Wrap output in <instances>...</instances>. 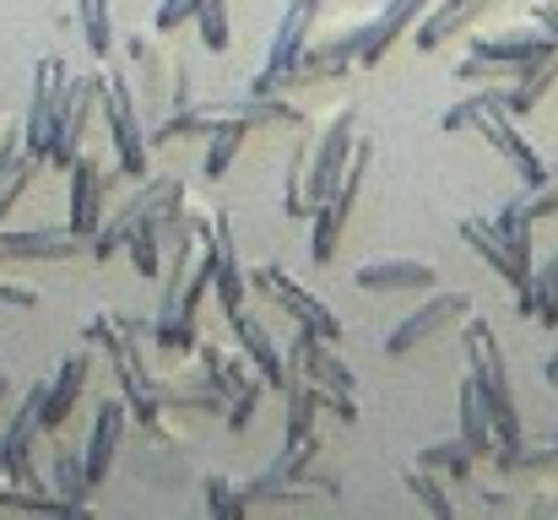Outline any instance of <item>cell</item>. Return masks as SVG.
<instances>
[{
    "instance_id": "6da1fadb",
    "label": "cell",
    "mask_w": 558,
    "mask_h": 520,
    "mask_svg": "<svg viewBox=\"0 0 558 520\" xmlns=\"http://www.w3.org/2000/svg\"><path fill=\"white\" fill-rule=\"evenodd\" d=\"M466 374L494 418V445H521L526 428H521V412H515V396H510V368H505V352L494 342V326L483 315H466Z\"/></svg>"
},
{
    "instance_id": "7a4b0ae2",
    "label": "cell",
    "mask_w": 558,
    "mask_h": 520,
    "mask_svg": "<svg viewBox=\"0 0 558 520\" xmlns=\"http://www.w3.org/2000/svg\"><path fill=\"white\" fill-rule=\"evenodd\" d=\"M98 114L109 125V142H114V169L125 173L131 184L153 173V142H147V125H142V109H136V93L125 82V71H109L104 87H98Z\"/></svg>"
},
{
    "instance_id": "3957f363",
    "label": "cell",
    "mask_w": 558,
    "mask_h": 520,
    "mask_svg": "<svg viewBox=\"0 0 558 520\" xmlns=\"http://www.w3.org/2000/svg\"><path fill=\"white\" fill-rule=\"evenodd\" d=\"M374 164V142L359 136V147H353V158H348V169L337 179V190L320 201V206H310V255H315V266H331L337 261V244H342V228H348V217H353V206H359V195H364V173Z\"/></svg>"
},
{
    "instance_id": "277c9868",
    "label": "cell",
    "mask_w": 558,
    "mask_h": 520,
    "mask_svg": "<svg viewBox=\"0 0 558 520\" xmlns=\"http://www.w3.org/2000/svg\"><path fill=\"white\" fill-rule=\"evenodd\" d=\"M353 147H359V104H337L331 114H326V125L310 136V169H304V206H320L331 190H337V179L348 169V158H353Z\"/></svg>"
},
{
    "instance_id": "5b68a950",
    "label": "cell",
    "mask_w": 558,
    "mask_h": 520,
    "mask_svg": "<svg viewBox=\"0 0 558 520\" xmlns=\"http://www.w3.org/2000/svg\"><path fill=\"white\" fill-rule=\"evenodd\" d=\"M315 22H320V0H288V11H282V22H277V33H271V49H266V65L244 82L250 93H260V98H271V93H288V76H293V65H299V55L310 49V38H315Z\"/></svg>"
},
{
    "instance_id": "8992f818",
    "label": "cell",
    "mask_w": 558,
    "mask_h": 520,
    "mask_svg": "<svg viewBox=\"0 0 558 520\" xmlns=\"http://www.w3.org/2000/svg\"><path fill=\"white\" fill-rule=\"evenodd\" d=\"M244 282H250V293H260V299L282 304V315H288L293 326H304V331H315V337H326V342H342V321H337V310H326V304H320L304 282H293L277 261L250 266V271H244Z\"/></svg>"
},
{
    "instance_id": "52a82bcc",
    "label": "cell",
    "mask_w": 558,
    "mask_h": 520,
    "mask_svg": "<svg viewBox=\"0 0 558 520\" xmlns=\"http://www.w3.org/2000/svg\"><path fill=\"white\" fill-rule=\"evenodd\" d=\"M98 87H104V76H65L60 104H54V125H49V153H44V164H54V169H71V164H76L82 136H87V125H93V114H98Z\"/></svg>"
},
{
    "instance_id": "ba28073f",
    "label": "cell",
    "mask_w": 558,
    "mask_h": 520,
    "mask_svg": "<svg viewBox=\"0 0 558 520\" xmlns=\"http://www.w3.org/2000/svg\"><path fill=\"white\" fill-rule=\"evenodd\" d=\"M174 195H185V179L180 173H147V179H136V190L114 211H104V228L93 233V255L98 261H114L125 250V233L136 228V217L153 211V206H163V201H174Z\"/></svg>"
},
{
    "instance_id": "9c48e42d",
    "label": "cell",
    "mask_w": 558,
    "mask_h": 520,
    "mask_svg": "<svg viewBox=\"0 0 558 520\" xmlns=\"http://www.w3.org/2000/svg\"><path fill=\"white\" fill-rule=\"evenodd\" d=\"M109 358H114V379H120V396H125V407H131V423H142L147 434H158V423H163L158 374L147 368L142 337H136V331H120V342L109 347Z\"/></svg>"
},
{
    "instance_id": "30bf717a",
    "label": "cell",
    "mask_w": 558,
    "mask_h": 520,
    "mask_svg": "<svg viewBox=\"0 0 558 520\" xmlns=\"http://www.w3.org/2000/svg\"><path fill=\"white\" fill-rule=\"evenodd\" d=\"M195 352H201V368H211V374L228 385V412H222V418H228V428H244V423L255 418V407H260V396H266L271 385L260 379V368H255L244 352H233V358H228L217 342H195Z\"/></svg>"
},
{
    "instance_id": "8fae6325",
    "label": "cell",
    "mask_w": 558,
    "mask_h": 520,
    "mask_svg": "<svg viewBox=\"0 0 558 520\" xmlns=\"http://www.w3.org/2000/svg\"><path fill=\"white\" fill-rule=\"evenodd\" d=\"M71 233L76 239H87L93 244V233L104 228V211H109V190L125 179L120 169H104L98 158H87V153H76V164H71Z\"/></svg>"
},
{
    "instance_id": "7c38bea8",
    "label": "cell",
    "mask_w": 558,
    "mask_h": 520,
    "mask_svg": "<svg viewBox=\"0 0 558 520\" xmlns=\"http://www.w3.org/2000/svg\"><path fill=\"white\" fill-rule=\"evenodd\" d=\"M466 315H472V299H466V293H434V288H428V299H423L407 321L390 326L385 352H390V358H407L412 347H423L428 337H439L445 326H456V321H466Z\"/></svg>"
},
{
    "instance_id": "4fadbf2b",
    "label": "cell",
    "mask_w": 558,
    "mask_h": 520,
    "mask_svg": "<svg viewBox=\"0 0 558 520\" xmlns=\"http://www.w3.org/2000/svg\"><path fill=\"white\" fill-rule=\"evenodd\" d=\"M65 60L60 55H44L33 65V98H27V120H22V153H33L44 164L49 153V125H54V104H60V87H65Z\"/></svg>"
},
{
    "instance_id": "5bb4252c",
    "label": "cell",
    "mask_w": 558,
    "mask_h": 520,
    "mask_svg": "<svg viewBox=\"0 0 558 520\" xmlns=\"http://www.w3.org/2000/svg\"><path fill=\"white\" fill-rule=\"evenodd\" d=\"M359 33H364V22H348V27H337L331 38H310V49L299 55L288 87H310V82H337V76H348V71L359 65Z\"/></svg>"
},
{
    "instance_id": "9a60e30c",
    "label": "cell",
    "mask_w": 558,
    "mask_h": 520,
    "mask_svg": "<svg viewBox=\"0 0 558 520\" xmlns=\"http://www.w3.org/2000/svg\"><path fill=\"white\" fill-rule=\"evenodd\" d=\"M461 244H466L494 277H505V282L515 288V310L532 321V271L515 266V255L505 250V239L494 233V222H488V217H461Z\"/></svg>"
},
{
    "instance_id": "2e32d148",
    "label": "cell",
    "mask_w": 558,
    "mask_h": 520,
    "mask_svg": "<svg viewBox=\"0 0 558 520\" xmlns=\"http://www.w3.org/2000/svg\"><path fill=\"white\" fill-rule=\"evenodd\" d=\"M206 125L211 120H244V125H304V114L293 109V104H282V93H271V98H260V93H222V98H195L190 104Z\"/></svg>"
},
{
    "instance_id": "e0dca14e",
    "label": "cell",
    "mask_w": 558,
    "mask_h": 520,
    "mask_svg": "<svg viewBox=\"0 0 558 520\" xmlns=\"http://www.w3.org/2000/svg\"><path fill=\"white\" fill-rule=\"evenodd\" d=\"M505 0H428V11L412 22V44H417V55H434L439 44H450V38H461L466 27H477L488 11H499Z\"/></svg>"
},
{
    "instance_id": "ac0fdd59",
    "label": "cell",
    "mask_w": 558,
    "mask_h": 520,
    "mask_svg": "<svg viewBox=\"0 0 558 520\" xmlns=\"http://www.w3.org/2000/svg\"><path fill=\"white\" fill-rule=\"evenodd\" d=\"M554 49H558V38L548 27H537V22L466 38V55H488V60H505V65H515V71H532V65H537L543 55H554Z\"/></svg>"
},
{
    "instance_id": "d6986e66",
    "label": "cell",
    "mask_w": 558,
    "mask_h": 520,
    "mask_svg": "<svg viewBox=\"0 0 558 520\" xmlns=\"http://www.w3.org/2000/svg\"><path fill=\"white\" fill-rule=\"evenodd\" d=\"M38 407H44V379L22 396V407H16L5 439H0V472H5L11 483H44V477L33 472V439L44 434V428H38Z\"/></svg>"
},
{
    "instance_id": "ffe728a7",
    "label": "cell",
    "mask_w": 558,
    "mask_h": 520,
    "mask_svg": "<svg viewBox=\"0 0 558 520\" xmlns=\"http://www.w3.org/2000/svg\"><path fill=\"white\" fill-rule=\"evenodd\" d=\"M87 374H93V347L82 342L76 352L60 358L54 379H44V407H38V428H44V434H54V428L71 418V407H76L82 390H87Z\"/></svg>"
},
{
    "instance_id": "44dd1931",
    "label": "cell",
    "mask_w": 558,
    "mask_h": 520,
    "mask_svg": "<svg viewBox=\"0 0 558 520\" xmlns=\"http://www.w3.org/2000/svg\"><path fill=\"white\" fill-rule=\"evenodd\" d=\"M125 428H131V407H125V396L98 401V418H93V434H87V450H82V467H87V483H93V488L109 477Z\"/></svg>"
},
{
    "instance_id": "7402d4cb",
    "label": "cell",
    "mask_w": 558,
    "mask_h": 520,
    "mask_svg": "<svg viewBox=\"0 0 558 520\" xmlns=\"http://www.w3.org/2000/svg\"><path fill=\"white\" fill-rule=\"evenodd\" d=\"M477 136H483V142L515 169V179H521L526 190H537V184L548 179V164H543V158L532 153V142L521 136L515 114H483V120H477Z\"/></svg>"
},
{
    "instance_id": "603a6c76",
    "label": "cell",
    "mask_w": 558,
    "mask_h": 520,
    "mask_svg": "<svg viewBox=\"0 0 558 520\" xmlns=\"http://www.w3.org/2000/svg\"><path fill=\"white\" fill-rule=\"evenodd\" d=\"M428 11V0H385L374 16H364V33H359V65H379L390 55V44L401 33H412V22Z\"/></svg>"
},
{
    "instance_id": "cb8c5ba5",
    "label": "cell",
    "mask_w": 558,
    "mask_h": 520,
    "mask_svg": "<svg viewBox=\"0 0 558 520\" xmlns=\"http://www.w3.org/2000/svg\"><path fill=\"white\" fill-rule=\"evenodd\" d=\"M228 326H233V342H239V352L260 368V379H266L271 390H282V385H288V363H282V342L266 331V321H255L250 310H239Z\"/></svg>"
},
{
    "instance_id": "d4e9b609",
    "label": "cell",
    "mask_w": 558,
    "mask_h": 520,
    "mask_svg": "<svg viewBox=\"0 0 558 520\" xmlns=\"http://www.w3.org/2000/svg\"><path fill=\"white\" fill-rule=\"evenodd\" d=\"M87 239H76L71 228H22V233H0V261H76Z\"/></svg>"
},
{
    "instance_id": "484cf974",
    "label": "cell",
    "mask_w": 558,
    "mask_h": 520,
    "mask_svg": "<svg viewBox=\"0 0 558 520\" xmlns=\"http://www.w3.org/2000/svg\"><path fill=\"white\" fill-rule=\"evenodd\" d=\"M353 282L364 293H428L434 288V266L428 261H364L353 271Z\"/></svg>"
},
{
    "instance_id": "4316f807",
    "label": "cell",
    "mask_w": 558,
    "mask_h": 520,
    "mask_svg": "<svg viewBox=\"0 0 558 520\" xmlns=\"http://www.w3.org/2000/svg\"><path fill=\"white\" fill-rule=\"evenodd\" d=\"M158 407L163 412H174V407H185V412H228V385L211 368H201L190 379H158Z\"/></svg>"
},
{
    "instance_id": "83f0119b",
    "label": "cell",
    "mask_w": 558,
    "mask_h": 520,
    "mask_svg": "<svg viewBox=\"0 0 558 520\" xmlns=\"http://www.w3.org/2000/svg\"><path fill=\"white\" fill-rule=\"evenodd\" d=\"M483 114H515V120H521V109H515V87H494V82H483V87H472L461 104H450L439 125H445L450 136H461V131H477Z\"/></svg>"
},
{
    "instance_id": "f1b7e54d",
    "label": "cell",
    "mask_w": 558,
    "mask_h": 520,
    "mask_svg": "<svg viewBox=\"0 0 558 520\" xmlns=\"http://www.w3.org/2000/svg\"><path fill=\"white\" fill-rule=\"evenodd\" d=\"M488 222H494V233L505 239V250L515 255V266H526V271H532V266H537V255H532V222H537V217L526 211V195H510Z\"/></svg>"
},
{
    "instance_id": "f546056e",
    "label": "cell",
    "mask_w": 558,
    "mask_h": 520,
    "mask_svg": "<svg viewBox=\"0 0 558 520\" xmlns=\"http://www.w3.org/2000/svg\"><path fill=\"white\" fill-rule=\"evenodd\" d=\"M282 396H288L282 439H310V434H315V418H320V385H315L310 374H288Z\"/></svg>"
},
{
    "instance_id": "4dcf8cb0",
    "label": "cell",
    "mask_w": 558,
    "mask_h": 520,
    "mask_svg": "<svg viewBox=\"0 0 558 520\" xmlns=\"http://www.w3.org/2000/svg\"><path fill=\"white\" fill-rule=\"evenodd\" d=\"M49 494H60V499L76 510V516H87V494H93V483H87L82 450L54 445V461H49Z\"/></svg>"
},
{
    "instance_id": "1f68e13d",
    "label": "cell",
    "mask_w": 558,
    "mask_h": 520,
    "mask_svg": "<svg viewBox=\"0 0 558 520\" xmlns=\"http://www.w3.org/2000/svg\"><path fill=\"white\" fill-rule=\"evenodd\" d=\"M250 131H255V125H244V120H211V131L201 136V142H206V164H201L206 184L233 169V158H239V147L250 142Z\"/></svg>"
},
{
    "instance_id": "d6a6232c",
    "label": "cell",
    "mask_w": 558,
    "mask_h": 520,
    "mask_svg": "<svg viewBox=\"0 0 558 520\" xmlns=\"http://www.w3.org/2000/svg\"><path fill=\"white\" fill-rule=\"evenodd\" d=\"M488 461L499 467V477H521V472H548L558 467V434L554 439H543V445H494L488 450Z\"/></svg>"
},
{
    "instance_id": "836d02e7",
    "label": "cell",
    "mask_w": 558,
    "mask_h": 520,
    "mask_svg": "<svg viewBox=\"0 0 558 520\" xmlns=\"http://www.w3.org/2000/svg\"><path fill=\"white\" fill-rule=\"evenodd\" d=\"M461 439H466L472 456H488V450H494V418H488V407H483L472 374L461 379Z\"/></svg>"
},
{
    "instance_id": "e575fe53",
    "label": "cell",
    "mask_w": 558,
    "mask_h": 520,
    "mask_svg": "<svg viewBox=\"0 0 558 520\" xmlns=\"http://www.w3.org/2000/svg\"><path fill=\"white\" fill-rule=\"evenodd\" d=\"M76 27H82V44L93 60H114V16H109V0H76Z\"/></svg>"
},
{
    "instance_id": "d590c367",
    "label": "cell",
    "mask_w": 558,
    "mask_h": 520,
    "mask_svg": "<svg viewBox=\"0 0 558 520\" xmlns=\"http://www.w3.org/2000/svg\"><path fill=\"white\" fill-rule=\"evenodd\" d=\"M0 510H22V516H76V510H71L60 494H49L44 483H0Z\"/></svg>"
},
{
    "instance_id": "8d00e7d4",
    "label": "cell",
    "mask_w": 558,
    "mask_h": 520,
    "mask_svg": "<svg viewBox=\"0 0 558 520\" xmlns=\"http://www.w3.org/2000/svg\"><path fill=\"white\" fill-rule=\"evenodd\" d=\"M401 483H407V494H412V499H417L434 520L456 516V499L439 488V472H428V467H401Z\"/></svg>"
},
{
    "instance_id": "74e56055",
    "label": "cell",
    "mask_w": 558,
    "mask_h": 520,
    "mask_svg": "<svg viewBox=\"0 0 558 520\" xmlns=\"http://www.w3.org/2000/svg\"><path fill=\"white\" fill-rule=\"evenodd\" d=\"M315 461H320V434H310V439H282V456H277L266 472L282 477V483H304ZM310 494H315V488H310Z\"/></svg>"
},
{
    "instance_id": "f35d334b",
    "label": "cell",
    "mask_w": 558,
    "mask_h": 520,
    "mask_svg": "<svg viewBox=\"0 0 558 520\" xmlns=\"http://www.w3.org/2000/svg\"><path fill=\"white\" fill-rule=\"evenodd\" d=\"M532 321H543L548 331L558 326V250L532 266Z\"/></svg>"
},
{
    "instance_id": "ab89813d",
    "label": "cell",
    "mask_w": 558,
    "mask_h": 520,
    "mask_svg": "<svg viewBox=\"0 0 558 520\" xmlns=\"http://www.w3.org/2000/svg\"><path fill=\"white\" fill-rule=\"evenodd\" d=\"M211 299H217V310L233 321L239 310H244V299H250V282H244V266L239 261H228V266H217L211 271V288H206Z\"/></svg>"
},
{
    "instance_id": "60d3db41",
    "label": "cell",
    "mask_w": 558,
    "mask_h": 520,
    "mask_svg": "<svg viewBox=\"0 0 558 520\" xmlns=\"http://www.w3.org/2000/svg\"><path fill=\"white\" fill-rule=\"evenodd\" d=\"M472 450H466V439L456 434V439H439V445H428L423 456H417V467H428V472H450V477H472Z\"/></svg>"
},
{
    "instance_id": "b9f144b4",
    "label": "cell",
    "mask_w": 558,
    "mask_h": 520,
    "mask_svg": "<svg viewBox=\"0 0 558 520\" xmlns=\"http://www.w3.org/2000/svg\"><path fill=\"white\" fill-rule=\"evenodd\" d=\"M195 27H201V44H206V55H222V49H228V38H233L228 0H201V11H195Z\"/></svg>"
},
{
    "instance_id": "7bdbcfd3",
    "label": "cell",
    "mask_w": 558,
    "mask_h": 520,
    "mask_svg": "<svg viewBox=\"0 0 558 520\" xmlns=\"http://www.w3.org/2000/svg\"><path fill=\"white\" fill-rule=\"evenodd\" d=\"M515 76H521L515 65L488 60V55H466V60L456 65V82H466V87H483V82H515Z\"/></svg>"
},
{
    "instance_id": "ee69618b",
    "label": "cell",
    "mask_w": 558,
    "mask_h": 520,
    "mask_svg": "<svg viewBox=\"0 0 558 520\" xmlns=\"http://www.w3.org/2000/svg\"><path fill=\"white\" fill-rule=\"evenodd\" d=\"M206 510H211L217 520H239L250 505H244V494H239L228 477H217V472H211V477H206Z\"/></svg>"
},
{
    "instance_id": "f6af8a7d",
    "label": "cell",
    "mask_w": 558,
    "mask_h": 520,
    "mask_svg": "<svg viewBox=\"0 0 558 520\" xmlns=\"http://www.w3.org/2000/svg\"><path fill=\"white\" fill-rule=\"evenodd\" d=\"M195 11H201V0H163L158 16H153V27L158 33H180L185 22H195Z\"/></svg>"
},
{
    "instance_id": "bcb514c9",
    "label": "cell",
    "mask_w": 558,
    "mask_h": 520,
    "mask_svg": "<svg viewBox=\"0 0 558 520\" xmlns=\"http://www.w3.org/2000/svg\"><path fill=\"white\" fill-rule=\"evenodd\" d=\"M190 104H195L190 65H185V60H174V65H169V109H190Z\"/></svg>"
},
{
    "instance_id": "7dc6e473",
    "label": "cell",
    "mask_w": 558,
    "mask_h": 520,
    "mask_svg": "<svg viewBox=\"0 0 558 520\" xmlns=\"http://www.w3.org/2000/svg\"><path fill=\"white\" fill-rule=\"evenodd\" d=\"M320 412H331L337 423H359V401L348 390H320Z\"/></svg>"
},
{
    "instance_id": "c3c4849f",
    "label": "cell",
    "mask_w": 558,
    "mask_h": 520,
    "mask_svg": "<svg viewBox=\"0 0 558 520\" xmlns=\"http://www.w3.org/2000/svg\"><path fill=\"white\" fill-rule=\"evenodd\" d=\"M0 299H5L11 310H38V288H27V282H11V277H0Z\"/></svg>"
},
{
    "instance_id": "681fc988",
    "label": "cell",
    "mask_w": 558,
    "mask_h": 520,
    "mask_svg": "<svg viewBox=\"0 0 558 520\" xmlns=\"http://www.w3.org/2000/svg\"><path fill=\"white\" fill-rule=\"evenodd\" d=\"M22 158V125H0V173Z\"/></svg>"
},
{
    "instance_id": "f907efd6",
    "label": "cell",
    "mask_w": 558,
    "mask_h": 520,
    "mask_svg": "<svg viewBox=\"0 0 558 520\" xmlns=\"http://www.w3.org/2000/svg\"><path fill=\"white\" fill-rule=\"evenodd\" d=\"M532 22L548 27V33L558 38V0H537V5H532Z\"/></svg>"
},
{
    "instance_id": "816d5d0a",
    "label": "cell",
    "mask_w": 558,
    "mask_h": 520,
    "mask_svg": "<svg viewBox=\"0 0 558 520\" xmlns=\"http://www.w3.org/2000/svg\"><path fill=\"white\" fill-rule=\"evenodd\" d=\"M147 49H153V38H142V33H131V38H125V55H131V60H142Z\"/></svg>"
},
{
    "instance_id": "f5cc1de1",
    "label": "cell",
    "mask_w": 558,
    "mask_h": 520,
    "mask_svg": "<svg viewBox=\"0 0 558 520\" xmlns=\"http://www.w3.org/2000/svg\"><path fill=\"white\" fill-rule=\"evenodd\" d=\"M543 374H548V385H554V390H558V347H554V358L543 363Z\"/></svg>"
},
{
    "instance_id": "db71d44e",
    "label": "cell",
    "mask_w": 558,
    "mask_h": 520,
    "mask_svg": "<svg viewBox=\"0 0 558 520\" xmlns=\"http://www.w3.org/2000/svg\"><path fill=\"white\" fill-rule=\"evenodd\" d=\"M5 390H11V379H5V374H0V401H5Z\"/></svg>"
}]
</instances>
